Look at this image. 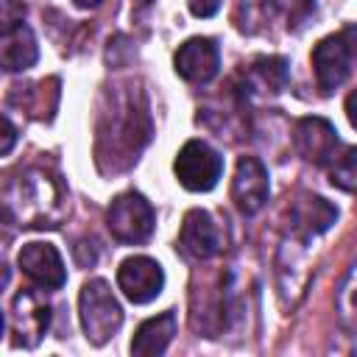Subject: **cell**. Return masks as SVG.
<instances>
[{
	"mask_svg": "<svg viewBox=\"0 0 357 357\" xmlns=\"http://www.w3.org/2000/svg\"><path fill=\"white\" fill-rule=\"evenodd\" d=\"M312 8H315V0H240V6H237V28L254 33L262 25H268L273 17H282L284 28L296 31V28H301L307 22Z\"/></svg>",
	"mask_w": 357,
	"mask_h": 357,
	"instance_id": "cell-8",
	"label": "cell"
},
{
	"mask_svg": "<svg viewBox=\"0 0 357 357\" xmlns=\"http://www.w3.org/2000/svg\"><path fill=\"white\" fill-rule=\"evenodd\" d=\"M156 223L153 206L139 192H123L106 209V226L120 243H142L151 237Z\"/></svg>",
	"mask_w": 357,
	"mask_h": 357,
	"instance_id": "cell-6",
	"label": "cell"
},
{
	"mask_svg": "<svg viewBox=\"0 0 357 357\" xmlns=\"http://www.w3.org/2000/svg\"><path fill=\"white\" fill-rule=\"evenodd\" d=\"M357 56V31H340L321 39L312 50V70L321 92H335L351 73V61Z\"/></svg>",
	"mask_w": 357,
	"mask_h": 357,
	"instance_id": "cell-4",
	"label": "cell"
},
{
	"mask_svg": "<svg viewBox=\"0 0 357 357\" xmlns=\"http://www.w3.org/2000/svg\"><path fill=\"white\" fill-rule=\"evenodd\" d=\"M50 326V304L36 290H20L8 312V335L14 346L33 349Z\"/></svg>",
	"mask_w": 357,
	"mask_h": 357,
	"instance_id": "cell-7",
	"label": "cell"
},
{
	"mask_svg": "<svg viewBox=\"0 0 357 357\" xmlns=\"http://www.w3.org/2000/svg\"><path fill=\"white\" fill-rule=\"evenodd\" d=\"M117 284L123 296L134 304L153 301L165 287V271L151 257H128L117 268Z\"/></svg>",
	"mask_w": 357,
	"mask_h": 357,
	"instance_id": "cell-9",
	"label": "cell"
},
{
	"mask_svg": "<svg viewBox=\"0 0 357 357\" xmlns=\"http://www.w3.org/2000/svg\"><path fill=\"white\" fill-rule=\"evenodd\" d=\"M39 59V47H36V36L28 25H14L8 31H3L0 39V61L3 70L17 73V70H28L33 61Z\"/></svg>",
	"mask_w": 357,
	"mask_h": 357,
	"instance_id": "cell-16",
	"label": "cell"
},
{
	"mask_svg": "<svg viewBox=\"0 0 357 357\" xmlns=\"http://www.w3.org/2000/svg\"><path fill=\"white\" fill-rule=\"evenodd\" d=\"M293 145L304 162H312L318 167L329 165L337 156V131L329 120L324 117H304L296 123L293 131Z\"/></svg>",
	"mask_w": 357,
	"mask_h": 357,
	"instance_id": "cell-11",
	"label": "cell"
},
{
	"mask_svg": "<svg viewBox=\"0 0 357 357\" xmlns=\"http://www.w3.org/2000/svg\"><path fill=\"white\" fill-rule=\"evenodd\" d=\"M81 326L89 343L103 346L123 324V307L103 279H89L78 296Z\"/></svg>",
	"mask_w": 357,
	"mask_h": 357,
	"instance_id": "cell-3",
	"label": "cell"
},
{
	"mask_svg": "<svg viewBox=\"0 0 357 357\" xmlns=\"http://www.w3.org/2000/svg\"><path fill=\"white\" fill-rule=\"evenodd\" d=\"M287 84V61L279 56H259L245 70V86L251 92H282Z\"/></svg>",
	"mask_w": 357,
	"mask_h": 357,
	"instance_id": "cell-18",
	"label": "cell"
},
{
	"mask_svg": "<svg viewBox=\"0 0 357 357\" xmlns=\"http://www.w3.org/2000/svg\"><path fill=\"white\" fill-rule=\"evenodd\" d=\"M151 137V117L145 98L134 84L114 86L109 92V109L98 120V162L112 159V170L137 162V153Z\"/></svg>",
	"mask_w": 357,
	"mask_h": 357,
	"instance_id": "cell-1",
	"label": "cell"
},
{
	"mask_svg": "<svg viewBox=\"0 0 357 357\" xmlns=\"http://www.w3.org/2000/svg\"><path fill=\"white\" fill-rule=\"evenodd\" d=\"M223 0H187L192 17H212L218 8H220Z\"/></svg>",
	"mask_w": 357,
	"mask_h": 357,
	"instance_id": "cell-23",
	"label": "cell"
},
{
	"mask_svg": "<svg viewBox=\"0 0 357 357\" xmlns=\"http://www.w3.org/2000/svg\"><path fill=\"white\" fill-rule=\"evenodd\" d=\"M73 3H75L78 8H95V6L100 3V0H73Z\"/></svg>",
	"mask_w": 357,
	"mask_h": 357,
	"instance_id": "cell-26",
	"label": "cell"
},
{
	"mask_svg": "<svg viewBox=\"0 0 357 357\" xmlns=\"http://www.w3.org/2000/svg\"><path fill=\"white\" fill-rule=\"evenodd\" d=\"M173 170H176V178L181 181L184 190H190V192H209L218 184L220 173H223V159L206 142L190 139L176 153Z\"/></svg>",
	"mask_w": 357,
	"mask_h": 357,
	"instance_id": "cell-5",
	"label": "cell"
},
{
	"mask_svg": "<svg viewBox=\"0 0 357 357\" xmlns=\"http://www.w3.org/2000/svg\"><path fill=\"white\" fill-rule=\"evenodd\" d=\"M346 117H349V123L357 128V89L346 98Z\"/></svg>",
	"mask_w": 357,
	"mask_h": 357,
	"instance_id": "cell-25",
	"label": "cell"
},
{
	"mask_svg": "<svg viewBox=\"0 0 357 357\" xmlns=\"http://www.w3.org/2000/svg\"><path fill=\"white\" fill-rule=\"evenodd\" d=\"M271 195L268 170L257 156H243L231 178V198L243 215H257Z\"/></svg>",
	"mask_w": 357,
	"mask_h": 357,
	"instance_id": "cell-12",
	"label": "cell"
},
{
	"mask_svg": "<svg viewBox=\"0 0 357 357\" xmlns=\"http://www.w3.org/2000/svg\"><path fill=\"white\" fill-rule=\"evenodd\" d=\"M329 181L337 190L357 192V148H346L329 162Z\"/></svg>",
	"mask_w": 357,
	"mask_h": 357,
	"instance_id": "cell-20",
	"label": "cell"
},
{
	"mask_svg": "<svg viewBox=\"0 0 357 357\" xmlns=\"http://www.w3.org/2000/svg\"><path fill=\"white\" fill-rule=\"evenodd\" d=\"M53 92H59V81L56 78H47V81H39L33 86H25V95L31 98L28 112L36 114V117H50L56 106L53 103H45V95H53Z\"/></svg>",
	"mask_w": 357,
	"mask_h": 357,
	"instance_id": "cell-21",
	"label": "cell"
},
{
	"mask_svg": "<svg viewBox=\"0 0 357 357\" xmlns=\"http://www.w3.org/2000/svg\"><path fill=\"white\" fill-rule=\"evenodd\" d=\"M14 137H17V131H14L11 120H8V117H3V145H0V153H8V151H11Z\"/></svg>",
	"mask_w": 357,
	"mask_h": 357,
	"instance_id": "cell-24",
	"label": "cell"
},
{
	"mask_svg": "<svg viewBox=\"0 0 357 357\" xmlns=\"http://www.w3.org/2000/svg\"><path fill=\"white\" fill-rule=\"evenodd\" d=\"M335 220H337V209L326 198L312 195V192H301L290 206V226L304 240L326 231Z\"/></svg>",
	"mask_w": 357,
	"mask_h": 357,
	"instance_id": "cell-15",
	"label": "cell"
},
{
	"mask_svg": "<svg viewBox=\"0 0 357 357\" xmlns=\"http://www.w3.org/2000/svg\"><path fill=\"white\" fill-rule=\"evenodd\" d=\"M178 248L195 262H204L220 251V231L206 209H190L184 215L178 231Z\"/></svg>",
	"mask_w": 357,
	"mask_h": 357,
	"instance_id": "cell-14",
	"label": "cell"
},
{
	"mask_svg": "<svg viewBox=\"0 0 357 357\" xmlns=\"http://www.w3.org/2000/svg\"><path fill=\"white\" fill-rule=\"evenodd\" d=\"M173 335H176V312L173 310H167V312H162L156 318H148L137 329V335L131 340V354H137V357L162 354L170 346Z\"/></svg>",
	"mask_w": 357,
	"mask_h": 357,
	"instance_id": "cell-17",
	"label": "cell"
},
{
	"mask_svg": "<svg viewBox=\"0 0 357 357\" xmlns=\"http://www.w3.org/2000/svg\"><path fill=\"white\" fill-rule=\"evenodd\" d=\"M0 6H3V11H0L3 31H8V28H14V25L22 22V17H25V6H22V0H0Z\"/></svg>",
	"mask_w": 357,
	"mask_h": 357,
	"instance_id": "cell-22",
	"label": "cell"
},
{
	"mask_svg": "<svg viewBox=\"0 0 357 357\" xmlns=\"http://www.w3.org/2000/svg\"><path fill=\"white\" fill-rule=\"evenodd\" d=\"M335 307H337V318L343 326H357V259L351 262V268L346 271L337 287Z\"/></svg>",
	"mask_w": 357,
	"mask_h": 357,
	"instance_id": "cell-19",
	"label": "cell"
},
{
	"mask_svg": "<svg viewBox=\"0 0 357 357\" xmlns=\"http://www.w3.org/2000/svg\"><path fill=\"white\" fill-rule=\"evenodd\" d=\"M173 67L176 73L190 81V84H206L218 75V67H220V53H218V45L206 36H192L187 39L176 56H173Z\"/></svg>",
	"mask_w": 357,
	"mask_h": 357,
	"instance_id": "cell-13",
	"label": "cell"
},
{
	"mask_svg": "<svg viewBox=\"0 0 357 357\" xmlns=\"http://www.w3.org/2000/svg\"><path fill=\"white\" fill-rule=\"evenodd\" d=\"M3 212L6 220H17L22 229H56L67 212V192L59 176L28 167L6 184Z\"/></svg>",
	"mask_w": 357,
	"mask_h": 357,
	"instance_id": "cell-2",
	"label": "cell"
},
{
	"mask_svg": "<svg viewBox=\"0 0 357 357\" xmlns=\"http://www.w3.org/2000/svg\"><path fill=\"white\" fill-rule=\"evenodd\" d=\"M20 271L39 287L45 290H59L64 282H67V268H64V259L61 254L56 251V245L50 243H25L20 248Z\"/></svg>",
	"mask_w": 357,
	"mask_h": 357,
	"instance_id": "cell-10",
	"label": "cell"
},
{
	"mask_svg": "<svg viewBox=\"0 0 357 357\" xmlns=\"http://www.w3.org/2000/svg\"><path fill=\"white\" fill-rule=\"evenodd\" d=\"M148 3H151V0H137V6H148Z\"/></svg>",
	"mask_w": 357,
	"mask_h": 357,
	"instance_id": "cell-27",
	"label": "cell"
}]
</instances>
